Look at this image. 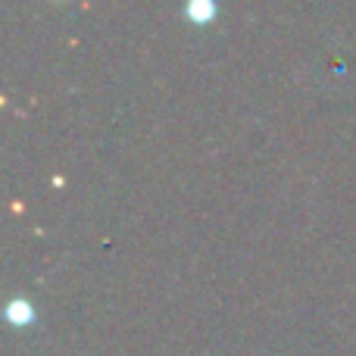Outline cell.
I'll return each instance as SVG.
<instances>
[{
    "instance_id": "cell-2",
    "label": "cell",
    "mask_w": 356,
    "mask_h": 356,
    "mask_svg": "<svg viewBox=\"0 0 356 356\" xmlns=\"http://www.w3.org/2000/svg\"><path fill=\"white\" fill-rule=\"evenodd\" d=\"M188 16L194 19V22H209V19L216 16V3H213V0H191V3H188Z\"/></svg>"
},
{
    "instance_id": "cell-1",
    "label": "cell",
    "mask_w": 356,
    "mask_h": 356,
    "mask_svg": "<svg viewBox=\"0 0 356 356\" xmlns=\"http://www.w3.org/2000/svg\"><path fill=\"white\" fill-rule=\"evenodd\" d=\"M6 319H10L13 325H29V322L35 319V309H31V303L25 300V297H13V300L6 303Z\"/></svg>"
}]
</instances>
